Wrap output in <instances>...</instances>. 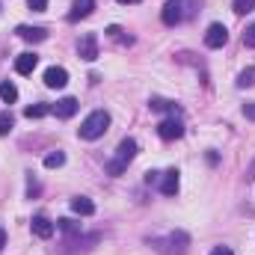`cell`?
<instances>
[{
	"label": "cell",
	"mask_w": 255,
	"mask_h": 255,
	"mask_svg": "<svg viewBox=\"0 0 255 255\" xmlns=\"http://www.w3.org/2000/svg\"><path fill=\"white\" fill-rule=\"evenodd\" d=\"M63 163H65V154H63V151H51V154L45 157V166H48V169H60Z\"/></svg>",
	"instance_id": "obj_18"
},
{
	"label": "cell",
	"mask_w": 255,
	"mask_h": 255,
	"mask_svg": "<svg viewBox=\"0 0 255 255\" xmlns=\"http://www.w3.org/2000/svg\"><path fill=\"white\" fill-rule=\"evenodd\" d=\"M160 193H163V196H175V193H178V169H166V172H163Z\"/></svg>",
	"instance_id": "obj_13"
},
{
	"label": "cell",
	"mask_w": 255,
	"mask_h": 255,
	"mask_svg": "<svg viewBox=\"0 0 255 255\" xmlns=\"http://www.w3.org/2000/svg\"><path fill=\"white\" fill-rule=\"evenodd\" d=\"M77 54H80V60H86V63L98 60V36H95V33L80 36V42H77Z\"/></svg>",
	"instance_id": "obj_3"
},
{
	"label": "cell",
	"mask_w": 255,
	"mask_h": 255,
	"mask_svg": "<svg viewBox=\"0 0 255 255\" xmlns=\"http://www.w3.org/2000/svg\"><path fill=\"white\" fill-rule=\"evenodd\" d=\"M15 33H18L24 42H45V39H48V30H45V27H27V24H21Z\"/></svg>",
	"instance_id": "obj_10"
},
{
	"label": "cell",
	"mask_w": 255,
	"mask_h": 255,
	"mask_svg": "<svg viewBox=\"0 0 255 255\" xmlns=\"http://www.w3.org/2000/svg\"><path fill=\"white\" fill-rule=\"evenodd\" d=\"M0 98H3L6 104H15V101H18V89H15V83L3 80V83H0Z\"/></svg>",
	"instance_id": "obj_15"
},
{
	"label": "cell",
	"mask_w": 255,
	"mask_h": 255,
	"mask_svg": "<svg viewBox=\"0 0 255 255\" xmlns=\"http://www.w3.org/2000/svg\"><path fill=\"white\" fill-rule=\"evenodd\" d=\"M30 226H33V235H36V238H42V241L54 238V232H57V226H54V223H51V220H48L45 214L33 217V223H30Z\"/></svg>",
	"instance_id": "obj_6"
},
{
	"label": "cell",
	"mask_w": 255,
	"mask_h": 255,
	"mask_svg": "<svg viewBox=\"0 0 255 255\" xmlns=\"http://www.w3.org/2000/svg\"><path fill=\"white\" fill-rule=\"evenodd\" d=\"M12 125H15L12 113H9V110H6V113H0V136H6V133L12 130Z\"/></svg>",
	"instance_id": "obj_19"
},
{
	"label": "cell",
	"mask_w": 255,
	"mask_h": 255,
	"mask_svg": "<svg viewBox=\"0 0 255 255\" xmlns=\"http://www.w3.org/2000/svg\"><path fill=\"white\" fill-rule=\"evenodd\" d=\"M65 83H68V71H65V68L51 65V68L45 71V86H51V89H63Z\"/></svg>",
	"instance_id": "obj_7"
},
{
	"label": "cell",
	"mask_w": 255,
	"mask_h": 255,
	"mask_svg": "<svg viewBox=\"0 0 255 255\" xmlns=\"http://www.w3.org/2000/svg\"><path fill=\"white\" fill-rule=\"evenodd\" d=\"M95 9V0H74L71 12H68V21H80V18H89Z\"/></svg>",
	"instance_id": "obj_11"
},
{
	"label": "cell",
	"mask_w": 255,
	"mask_h": 255,
	"mask_svg": "<svg viewBox=\"0 0 255 255\" xmlns=\"http://www.w3.org/2000/svg\"><path fill=\"white\" fill-rule=\"evenodd\" d=\"M3 247H6V232L0 229V250H3Z\"/></svg>",
	"instance_id": "obj_27"
},
{
	"label": "cell",
	"mask_w": 255,
	"mask_h": 255,
	"mask_svg": "<svg viewBox=\"0 0 255 255\" xmlns=\"http://www.w3.org/2000/svg\"><path fill=\"white\" fill-rule=\"evenodd\" d=\"M119 3H142V0H119Z\"/></svg>",
	"instance_id": "obj_28"
},
{
	"label": "cell",
	"mask_w": 255,
	"mask_h": 255,
	"mask_svg": "<svg viewBox=\"0 0 255 255\" xmlns=\"http://www.w3.org/2000/svg\"><path fill=\"white\" fill-rule=\"evenodd\" d=\"M226 42H229V30L223 24H211L208 33H205V45L208 48H223Z\"/></svg>",
	"instance_id": "obj_5"
},
{
	"label": "cell",
	"mask_w": 255,
	"mask_h": 255,
	"mask_svg": "<svg viewBox=\"0 0 255 255\" xmlns=\"http://www.w3.org/2000/svg\"><path fill=\"white\" fill-rule=\"evenodd\" d=\"M57 226H60V229H63V232H77V226H74V223H71V220H60V223H57Z\"/></svg>",
	"instance_id": "obj_24"
},
{
	"label": "cell",
	"mask_w": 255,
	"mask_h": 255,
	"mask_svg": "<svg viewBox=\"0 0 255 255\" xmlns=\"http://www.w3.org/2000/svg\"><path fill=\"white\" fill-rule=\"evenodd\" d=\"M51 110H54V107H48V104H30V107L24 110V116H27V119H42V116H48Z\"/></svg>",
	"instance_id": "obj_16"
},
{
	"label": "cell",
	"mask_w": 255,
	"mask_h": 255,
	"mask_svg": "<svg viewBox=\"0 0 255 255\" xmlns=\"http://www.w3.org/2000/svg\"><path fill=\"white\" fill-rule=\"evenodd\" d=\"M244 116H247V119H253V122H255V104H244Z\"/></svg>",
	"instance_id": "obj_25"
},
{
	"label": "cell",
	"mask_w": 255,
	"mask_h": 255,
	"mask_svg": "<svg viewBox=\"0 0 255 255\" xmlns=\"http://www.w3.org/2000/svg\"><path fill=\"white\" fill-rule=\"evenodd\" d=\"M157 136H160V139H178V136H184V125H181L175 116H169V119H163V122L157 125Z\"/></svg>",
	"instance_id": "obj_4"
},
{
	"label": "cell",
	"mask_w": 255,
	"mask_h": 255,
	"mask_svg": "<svg viewBox=\"0 0 255 255\" xmlns=\"http://www.w3.org/2000/svg\"><path fill=\"white\" fill-rule=\"evenodd\" d=\"M211 255H235V253H232L229 247H217V250H214V253H211Z\"/></svg>",
	"instance_id": "obj_26"
},
{
	"label": "cell",
	"mask_w": 255,
	"mask_h": 255,
	"mask_svg": "<svg viewBox=\"0 0 255 255\" xmlns=\"http://www.w3.org/2000/svg\"><path fill=\"white\" fill-rule=\"evenodd\" d=\"M244 45H247V48H255V24L247 27V33H244Z\"/></svg>",
	"instance_id": "obj_22"
},
{
	"label": "cell",
	"mask_w": 255,
	"mask_h": 255,
	"mask_svg": "<svg viewBox=\"0 0 255 255\" xmlns=\"http://www.w3.org/2000/svg\"><path fill=\"white\" fill-rule=\"evenodd\" d=\"M51 113H54L57 119H71V116L77 113V98H60Z\"/></svg>",
	"instance_id": "obj_9"
},
{
	"label": "cell",
	"mask_w": 255,
	"mask_h": 255,
	"mask_svg": "<svg viewBox=\"0 0 255 255\" xmlns=\"http://www.w3.org/2000/svg\"><path fill=\"white\" fill-rule=\"evenodd\" d=\"M107 128H110V113H107V110H95V113H89V116L83 119L80 136H83V139H98V136L107 133Z\"/></svg>",
	"instance_id": "obj_1"
},
{
	"label": "cell",
	"mask_w": 255,
	"mask_h": 255,
	"mask_svg": "<svg viewBox=\"0 0 255 255\" xmlns=\"http://www.w3.org/2000/svg\"><path fill=\"white\" fill-rule=\"evenodd\" d=\"M255 83V68H244L238 74V86H253Z\"/></svg>",
	"instance_id": "obj_20"
},
{
	"label": "cell",
	"mask_w": 255,
	"mask_h": 255,
	"mask_svg": "<svg viewBox=\"0 0 255 255\" xmlns=\"http://www.w3.org/2000/svg\"><path fill=\"white\" fill-rule=\"evenodd\" d=\"M148 107H151V110H166V113H175V110H178L175 101H166V98H151Z\"/></svg>",
	"instance_id": "obj_17"
},
{
	"label": "cell",
	"mask_w": 255,
	"mask_h": 255,
	"mask_svg": "<svg viewBox=\"0 0 255 255\" xmlns=\"http://www.w3.org/2000/svg\"><path fill=\"white\" fill-rule=\"evenodd\" d=\"M163 24L166 27H175L178 21H181V0H166V6H163Z\"/></svg>",
	"instance_id": "obj_8"
},
{
	"label": "cell",
	"mask_w": 255,
	"mask_h": 255,
	"mask_svg": "<svg viewBox=\"0 0 255 255\" xmlns=\"http://www.w3.org/2000/svg\"><path fill=\"white\" fill-rule=\"evenodd\" d=\"M36 65H39V57H36V54H21V57L15 60V71H18V74H33Z\"/></svg>",
	"instance_id": "obj_14"
},
{
	"label": "cell",
	"mask_w": 255,
	"mask_h": 255,
	"mask_svg": "<svg viewBox=\"0 0 255 255\" xmlns=\"http://www.w3.org/2000/svg\"><path fill=\"white\" fill-rule=\"evenodd\" d=\"M71 211L80 214V217H92V214H95V202L86 199V196H74V199H71Z\"/></svg>",
	"instance_id": "obj_12"
},
{
	"label": "cell",
	"mask_w": 255,
	"mask_h": 255,
	"mask_svg": "<svg viewBox=\"0 0 255 255\" xmlns=\"http://www.w3.org/2000/svg\"><path fill=\"white\" fill-rule=\"evenodd\" d=\"M255 9V0H235V12L238 15H247V12H253Z\"/></svg>",
	"instance_id": "obj_21"
},
{
	"label": "cell",
	"mask_w": 255,
	"mask_h": 255,
	"mask_svg": "<svg viewBox=\"0 0 255 255\" xmlns=\"http://www.w3.org/2000/svg\"><path fill=\"white\" fill-rule=\"evenodd\" d=\"M133 157H136V139L125 136V139L119 142V148H116V157L107 163V172H110V175H122Z\"/></svg>",
	"instance_id": "obj_2"
},
{
	"label": "cell",
	"mask_w": 255,
	"mask_h": 255,
	"mask_svg": "<svg viewBox=\"0 0 255 255\" xmlns=\"http://www.w3.org/2000/svg\"><path fill=\"white\" fill-rule=\"evenodd\" d=\"M27 6H30L33 12H45V9H48V0H27Z\"/></svg>",
	"instance_id": "obj_23"
}]
</instances>
